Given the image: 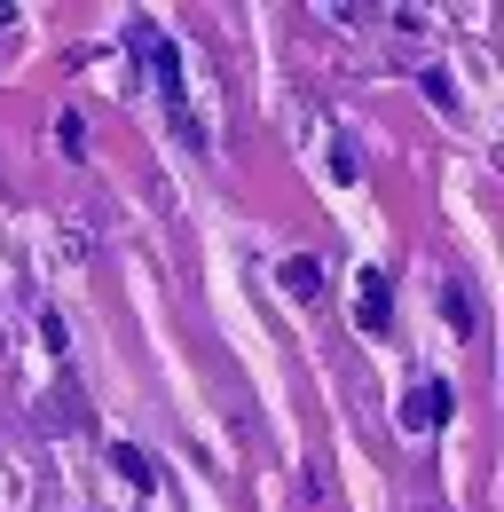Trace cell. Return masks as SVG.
I'll use <instances>...</instances> for the list:
<instances>
[{"label": "cell", "mask_w": 504, "mask_h": 512, "mask_svg": "<svg viewBox=\"0 0 504 512\" xmlns=\"http://www.w3.org/2000/svg\"><path fill=\"white\" fill-rule=\"evenodd\" d=\"M284 292L315 300V292H323V268H315V260H284Z\"/></svg>", "instance_id": "2"}, {"label": "cell", "mask_w": 504, "mask_h": 512, "mask_svg": "<svg viewBox=\"0 0 504 512\" xmlns=\"http://www.w3.org/2000/svg\"><path fill=\"white\" fill-rule=\"evenodd\" d=\"M402 418H410V426H434V418H449V386H418Z\"/></svg>", "instance_id": "1"}, {"label": "cell", "mask_w": 504, "mask_h": 512, "mask_svg": "<svg viewBox=\"0 0 504 512\" xmlns=\"http://www.w3.org/2000/svg\"><path fill=\"white\" fill-rule=\"evenodd\" d=\"M355 316L371 323V331L386 323V276H371V284H363V308H355Z\"/></svg>", "instance_id": "3"}]
</instances>
